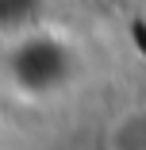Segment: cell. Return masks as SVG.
<instances>
[{
  "mask_svg": "<svg viewBox=\"0 0 146 150\" xmlns=\"http://www.w3.org/2000/svg\"><path fill=\"white\" fill-rule=\"evenodd\" d=\"M111 150H146V108H135L115 119Z\"/></svg>",
  "mask_w": 146,
  "mask_h": 150,
  "instance_id": "obj_1",
  "label": "cell"
}]
</instances>
